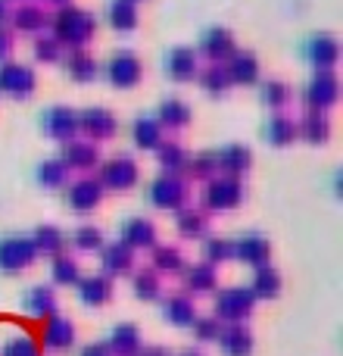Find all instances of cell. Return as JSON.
I'll return each mask as SVG.
<instances>
[{
    "instance_id": "obj_37",
    "label": "cell",
    "mask_w": 343,
    "mask_h": 356,
    "mask_svg": "<svg viewBox=\"0 0 343 356\" xmlns=\"http://www.w3.org/2000/svg\"><path fill=\"white\" fill-rule=\"evenodd\" d=\"M28 238H31V244H35V250L44 253V257H60V253L66 250V244H69L66 232L56 228V225H37Z\"/></svg>"
},
{
    "instance_id": "obj_8",
    "label": "cell",
    "mask_w": 343,
    "mask_h": 356,
    "mask_svg": "<svg viewBox=\"0 0 343 356\" xmlns=\"http://www.w3.org/2000/svg\"><path fill=\"white\" fill-rule=\"evenodd\" d=\"M103 72L112 88L128 91V88H135L137 81L144 79V63L135 50H116V54L110 56V63L103 66Z\"/></svg>"
},
{
    "instance_id": "obj_22",
    "label": "cell",
    "mask_w": 343,
    "mask_h": 356,
    "mask_svg": "<svg viewBox=\"0 0 343 356\" xmlns=\"http://www.w3.org/2000/svg\"><path fill=\"white\" fill-rule=\"evenodd\" d=\"M225 69H228V79L231 85H256L259 81V56L253 50H234L231 56L225 60Z\"/></svg>"
},
{
    "instance_id": "obj_3",
    "label": "cell",
    "mask_w": 343,
    "mask_h": 356,
    "mask_svg": "<svg viewBox=\"0 0 343 356\" xmlns=\"http://www.w3.org/2000/svg\"><path fill=\"white\" fill-rule=\"evenodd\" d=\"M137 178H141V169H137L135 156H128V154H116L110 160H100V166H97V181L103 184V191L122 194V191L135 188Z\"/></svg>"
},
{
    "instance_id": "obj_53",
    "label": "cell",
    "mask_w": 343,
    "mask_h": 356,
    "mask_svg": "<svg viewBox=\"0 0 343 356\" xmlns=\"http://www.w3.org/2000/svg\"><path fill=\"white\" fill-rule=\"evenodd\" d=\"M78 356H110V350H106L103 341H97V344H85V347H81Z\"/></svg>"
},
{
    "instance_id": "obj_41",
    "label": "cell",
    "mask_w": 343,
    "mask_h": 356,
    "mask_svg": "<svg viewBox=\"0 0 343 356\" xmlns=\"http://www.w3.org/2000/svg\"><path fill=\"white\" fill-rule=\"evenodd\" d=\"M66 178H69V169H66V163L60 160V156H50V160H41L35 166V181L41 184V188H62L66 184Z\"/></svg>"
},
{
    "instance_id": "obj_13",
    "label": "cell",
    "mask_w": 343,
    "mask_h": 356,
    "mask_svg": "<svg viewBox=\"0 0 343 356\" xmlns=\"http://www.w3.org/2000/svg\"><path fill=\"white\" fill-rule=\"evenodd\" d=\"M10 29L12 35H44V29H50V13L44 10L41 3H19V6H10Z\"/></svg>"
},
{
    "instance_id": "obj_57",
    "label": "cell",
    "mask_w": 343,
    "mask_h": 356,
    "mask_svg": "<svg viewBox=\"0 0 343 356\" xmlns=\"http://www.w3.org/2000/svg\"><path fill=\"white\" fill-rule=\"evenodd\" d=\"M178 356H203V353H200V350H181Z\"/></svg>"
},
{
    "instance_id": "obj_16",
    "label": "cell",
    "mask_w": 343,
    "mask_h": 356,
    "mask_svg": "<svg viewBox=\"0 0 343 356\" xmlns=\"http://www.w3.org/2000/svg\"><path fill=\"white\" fill-rule=\"evenodd\" d=\"M196 72H200V56H196L194 47H187V44H178V47H172L166 54V75L172 81H178V85H187V81L196 79Z\"/></svg>"
},
{
    "instance_id": "obj_49",
    "label": "cell",
    "mask_w": 343,
    "mask_h": 356,
    "mask_svg": "<svg viewBox=\"0 0 343 356\" xmlns=\"http://www.w3.org/2000/svg\"><path fill=\"white\" fill-rule=\"evenodd\" d=\"M234 259V244L228 238H206L203 241V263L209 266H219Z\"/></svg>"
},
{
    "instance_id": "obj_19",
    "label": "cell",
    "mask_w": 343,
    "mask_h": 356,
    "mask_svg": "<svg viewBox=\"0 0 343 356\" xmlns=\"http://www.w3.org/2000/svg\"><path fill=\"white\" fill-rule=\"evenodd\" d=\"M215 163H219V172L225 178H244L253 166V150L246 144H225L221 150H215Z\"/></svg>"
},
{
    "instance_id": "obj_51",
    "label": "cell",
    "mask_w": 343,
    "mask_h": 356,
    "mask_svg": "<svg viewBox=\"0 0 343 356\" xmlns=\"http://www.w3.org/2000/svg\"><path fill=\"white\" fill-rule=\"evenodd\" d=\"M190 328H194V338L206 344V341H215V338H219L221 322L215 319V316H196V319L190 322Z\"/></svg>"
},
{
    "instance_id": "obj_25",
    "label": "cell",
    "mask_w": 343,
    "mask_h": 356,
    "mask_svg": "<svg viewBox=\"0 0 343 356\" xmlns=\"http://www.w3.org/2000/svg\"><path fill=\"white\" fill-rule=\"evenodd\" d=\"M60 63L69 79L78 81V85H87V81H94L100 75V63L94 60V54H87V50H69V54H62Z\"/></svg>"
},
{
    "instance_id": "obj_52",
    "label": "cell",
    "mask_w": 343,
    "mask_h": 356,
    "mask_svg": "<svg viewBox=\"0 0 343 356\" xmlns=\"http://www.w3.org/2000/svg\"><path fill=\"white\" fill-rule=\"evenodd\" d=\"M16 35H12L10 25H0V63H6V56L12 54V47H16Z\"/></svg>"
},
{
    "instance_id": "obj_21",
    "label": "cell",
    "mask_w": 343,
    "mask_h": 356,
    "mask_svg": "<svg viewBox=\"0 0 343 356\" xmlns=\"http://www.w3.org/2000/svg\"><path fill=\"white\" fill-rule=\"evenodd\" d=\"M296 138H303L312 147H321V144L331 141V119L328 113L319 110H306L300 119H296Z\"/></svg>"
},
{
    "instance_id": "obj_4",
    "label": "cell",
    "mask_w": 343,
    "mask_h": 356,
    "mask_svg": "<svg viewBox=\"0 0 343 356\" xmlns=\"http://www.w3.org/2000/svg\"><path fill=\"white\" fill-rule=\"evenodd\" d=\"M147 197L156 209L178 213L181 207H187L190 184H187V178H181V175H156L147 188Z\"/></svg>"
},
{
    "instance_id": "obj_12",
    "label": "cell",
    "mask_w": 343,
    "mask_h": 356,
    "mask_svg": "<svg viewBox=\"0 0 343 356\" xmlns=\"http://www.w3.org/2000/svg\"><path fill=\"white\" fill-rule=\"evenodd\" d=\"M78 131H85L91 144L112 141L119 131V119L106 106H85V110H78Z\"/></svg>"
},
{
    "instance_id": "obj_50",
    "label": "cell",
    "mask_w": 343,
    "mask_h": 356,
    "mask_svg": "<svg viewBox=\"0 0 343 356\" xmlns=\"http://www.w3.org/2000/svg\"><path fill=\"white\" fill-rule=\"evenodd\" d=\"M31 54H35L37 63H60L62 60V47L53 35H37L35 44H31Z\"/></svg>"
},
{
    "instance_id": "obj_6",
    "label": "cell",
    "mask_w": 343,
    "mask_h": 356,
    "mask_svg": "<svg viewBox=\"0 0 343 356\" xmlns=\"http://www.w3.org/2000/svg\"><path fill=\"white\" fill-rule=\"evenodd\" d=\"M37 259V250L28 234H6L0 238V272L3 275H19Z\"/></svg>"
},
{
    "instance_id": "obj_20",
    "label": "cell",
    "mask_w": 343,
    "mask_h": 356,
    "mask_svg": "<svg viewBox=\"0 0 343 356\" xmlns=\"http://www.w3.org/2000/svg\"><path fill=\"white\" fill-rule=\"evenodd\" d=\"M231 244H234V259L253 266V269H256V266H262V263H269V257H271L269 238H265V234H259V232L240 234V238L231 241Z\"/></svg>"
},
{
    "instance_id": "obj_47",
    "label": "cell",
    "mask_w": 343,
    "mask_h": 356,
    "mask_svg": "<svg viewBox=\"0 0 343 356\" xmlns=\"http://www.w3.org/2000/svg\"><path fill=\"white\" fill-rule=\"evenodd\" d=\"M69 241H72L75 250L81 253H94V250H103V232H100L97 225H91V222H85V225H78L72 234H69Z\"/></svg>"
},
{
    "instance_id": "obj_46",
    "label": "cell",
    "mask_w": 343,
    "mask_h": 356,
    "mask_svg": "<svg viewBox=\"0 0 343 356\" xmlns=\"http://www.w3.org/2000/svg\"><path fill=\"white\" fill-rule=\"evenodd\" d=\"M50 278H53V284H60V288L78 284L81 269H78V263H75V257H69V253H60V257H53V266H50Z\"/></svg>"
},
{
    "instance_id": "obj_44",
    "label": "cell",
    "mask_w": 343,
    "mask_h": 356,
    "mask_svg": "<svg viewBox=\"0 0 343 356\" xmlns=\"http://www.w3.org/2000/svg\"><path fill=\"white\" fill-rule=\"evenodd\" d=\"M131 288H135L137 300H160L162 294V278L153 269H137L131 275Z\"/></svg>"
},
{
    "instance_id": "obj_32",
    "label": "cell",
    "mask_w": 343,
    "mask_h": 356,
    "mask_svg": "<svg viewBox=\"0 0 343 356\" xmlns=\"http://www.w3.org/2000/svg\"><path fill=\"white\" fill-rule=\"evenodd\" d=\"M262 135L271 147H290L296 141V119L287 113H275V116H269Z\"/></svg>"
},
{
    "instance_id": "obj_9",
    "label": "cell",
    "mask_w": 343,
    "mask_h": 356,
    "mask_svg": "<svg viewBox=\"0 0 343 356\" xmlns=\"http://www.w3.org/2000/svg\"><path fill=\"white\" fill-rule=\"evenodd\" d=\"M41 129L50 141H60V144H69L75 135H78V110L66 104H53L41 113Z\"/></svg>"
},
{
    "instance_id": "obj_7",
    "label": "cell",
    "mask_w": 343,
    "mask_h": 356,
    "mask_svg": "<svg viewBox=\"0 0 343 356\" xmlns=\"http://www.w3.org/2000/svg\"><path fill=\"white\" fill-rule=\"evenodd\" d=\"M303 56L309 60V66L315 72H334V66L340 63V41L331 31H315L303 44Z\"/></svg>"
},
{
    "instance_id": "obj_43",
    "label": "cell",
    "mask_w": 343,
    "mask_h": 356,
    "mask_svg": "<svg viewBox=\"0 0 343 356\" xmlns=\"http://www.w3.org/2000/svg\"><path fill=\"white\" fill-rule=\"evenodd\" d=\"M184 172L194 181H209V178L219 175V163H215V150H200V154L187 156L184 163Z\"/></svg>"
},
{
    "instance_id": "obj_33",
    "label": "cell",
    "mask_w": 343,
    "mask_h": 356,
    "mask_svg": "<svg viewBox=\"0 0 343 356\" xmlns=\"http://www.w3.org/2000/svg\"><path fill=\"white\" fill-rule=\"evenodd\" d=\"M184 288L194 291V294H212L219 288V272L215 266L209 263H194V266H184Z\"/></svg>"
},
{
    "instance_id": "obj_30",
    "label": "cell",
    "mask_w": 343,
    "mask_h": 356,
    "mask_svg": "<svg viewBox=\"0 0 343 356\" xmlns=\"http://www.w3.org/2000/svg\"><path fill=\"white\" fill-rule=\"evenodd\" d=\"M75 344V325L66 316H50L47 325H44V347L47 350H69Z\"/></svg>"
},
{
    "instance_id": "obj_10",
    "label": "cell",
    "mask_w": 343,
    "mask_h": 356,
    "mask_svg": "<svg viewBox=\"0 0 343 356\" xmlns=\"http://www.w3.org/2000/svg\"><path fill=\"white\" fill-rule=\"evenodd\" d=\"M37 88V75L25 63H0V94H10L12 100H28Z\"/></svg>"
},
{
    "instance_id": "obj_31",
    "label": "cell",
    "mask_w": 343,
    "mask_h": 356,
    "mask_svg": "<svg viewBox=\"0 0 343 356\" xmlns=\"http://www.w3.org/2000/svg\"><path fill=\"white\" fill-rule=\"evenodd\" d=\"M175 228L184 241H200L209 232V216L196 207H181L175 213Z\"/></svg>"
},
{
    "instance_id": "obj_38",
    "label": "cell",
    "mask_w": 343,
    "mask_h": 356,
    "mask_svg": "<svg viewBox=\"0 0 343 356\" xmlns=\"http://www.w3.org/2000/svg\"><path fill=\"white\" fill-rule=\"evenodd\" d=\"M162 316L178 328H190V322L196 319V309H194V300L187 294H169L162 300Z\"/></svg>"
},
{
    "instance_id": "obj_1",
    "label": "cell",
    "mask_w": 343,
    "mask_h": 356,
    "mask_svg": "<svg viewBox=\"0 0 343 356\" xmlns=\"http://www.w3.org/2000/svg\"><path fill=\"white\" fill-rule=\"evenodd\" d=\"M50 31L53 38L60 41L62 50H85L91 44L94 31H97V19L94 13L81 10V6L69 3V6H60V10L50 16Z\"/></svg>"
},
{
    "instance_id": "obj_34",
    "label": "cell",
    "mask_w": 343,
    "mask_h": 356,
    "mask_svg": "<svg viewBox=\"0 0 343 356\" xmlns=\"http://www.w3.org/2000/svg\"><path fill=\"white\" fill-rule=\"evenodd\" d=\"M250 294L256 297V300L259 297H262V300L278 297L281 294V272H278L271 263L256 266V269H253V282H250Z\"/></svg>"
},
{
    "instance_id": "obj_40",
    "label": "cell",
    "mask_w": 343,
    "mask_h": 356,
    "mask_svg": "<svg viewBox=\"0 0 343 356\" xmlns=\"http://www.w3.org/2000/svg\"><path fill=\"white\" fill-rule=\"evenodd\" d=\"M290 97H294V91H290L287 81H281V79H265V81H259V100H262L269 110H278V113H281L284 106L290 104Z\"/></svg>"
},
{
    "instance_id": "obj_15",
    "label": "cell",
    "mask_w": 343,
    "mask_h": 356,
    "mask_svg": "<svg viewBox=\"0 0 343 356\" xmlns=\"http://www.w3.org/2000/svg\"><path fill=\"white\" fill-rule=\"evenodd\" d=\"M119 241H122L128 250H153L160 244V234H156V225L144 216H131V219L122 222L119 228Z\"/></svg>"
},
{
    "instance_id": "obj_18",
    "label": "cell",
    "mask_w": 343,
    "mask_h": 356,
    "mask_svg": "<svg viewBox=\"0 0 343 356\" xmlns=\"http://www.w3.org/2000/svg\"><path fill=\"white\" fill-rule=\"evenodd\" d=\"M234 50H237L234 47V35L225 25H209L200 35V54L206 56L209 63H225Z\"/></svg>"
},
{
    "instance_id": "obj_39",
    "label": "cell",
    "mask_w": 343,
    "mask_h": 356,
    "mask_svg": "<svg viewBox=\"0 0 343 356\" xmlns=\"http://www.w3.org/2000/svg\"><path fill=\"white\" fill-rule=\"evenodd\" d=\"M196 81H200V88L209 94V97H221V94H228V88H231L225 63H209L206 69L196 72Z\"/></svg>"
},
{
    "instance_id": "obj_58",
    "label": "cell",
    "mask_w": 343,
    "mask_h": 356,
    "mask_svg": "<svg viewBox=\"0 0 343 356\" xmlns=\"http://www.w3.org/2000/svg\"><path fill=\"white\" fill-rule=\"evenodd\" d=\"M125 3H135V6H137V3H141V0H125Z\"/></svg>"
},
{
    "instance_id": "obj_5",
    "label": "cell",
    "mask_w": 343,
    "mask_h": 356,
    "mask_svg": "<svg viewBox=\"0 0 343 356\" xmlns=\"http://www.w3.org/2000/svg\"><path fill=\"white\" fill-rule=\"evenodd\" d=\"M253 307H256V297L250 294V288H225L215 294V319L225 325H244Z\"/></svg>"
},
{
    "instance_id": "obj_11",
    "label": "cell",
    "mask_w": 343,
    "mask_h": 356,
    "mask_svg": "<svg viewBox=\"0 0 343 356\" xmlns=\"http://www.w3.org/2000/svg\"><path fill=\"white\" fill-rule=\"evenodd\" d=\"M303 100H306V110L328 113L340 100L337 72H315L312 79L306 81V88H303Z\"/></svg>"
},
{
    "instance_id": "obj_59",
    "label": "cell",
    "mask_w": 343,
    "mask_h": 356,
    "mask_svg": "<svg viewBox=\"0 0 343 356\" xmlns=\"http://www.w3.org/2000/svg\"><path fill=\"white\" fill-rule=\"evenodd\" d=\"M6 3H10V0H6ZM19 3H28V0H19Z\"/></svg>"
},
{
    "instance_id": "obj_24",
    "label": "cell",
    "mask_w": 343,
    "mask_h": 356,
    "mask_svg": "<svg viewBox=\"0 0 343 356\" xmlns=\"http://www.w3.org/2000/svg\"><path fill=\"white\" fill-rule=\"evenodd\" d=\"M156 122H160V129L162 131H181V129H187L190 125V119H194V110H190V104L187 100H181V97H166L160 106H156Z\"/></svg>"
},
{
    "instance_id": "obj_23",
    "label": "cell",
    "mask_w": 343,
    "mask_h": 356,
    "mask_svg": "<svg viewBox=\"0 0 343 356\" xmlns=\"http://www.w3.org/2000/svg\"><path fill=\"white\" fill-rule=\"evenodd\" d=\"M100 266H103V275L110 278V282L119 275H131V269H135V250H128L122 241L103 244V250H100Z\"/></svg>"
},
{
    "instance_id": "obj_54",
    "label": "cell",
    "mask_w": 343,
    "mask_h": 356,
    "mask_svg": "<svg viewBox=\"0 0 343 356\" xmlns=\"http://www.w3.org/2000/svg\"><path fill=\"white\" fill-rule=\"evenodd\" d=\"M135 356H169L166 347H160V344H150V347H141Z\"/></svg>"
},
{
    "instance_id": "obj_48",
    "label": "cell",
    "mask_w": 343,
    "mask_h": 356,
    "mask_svg": "<svg viewBox=\"0 0 343 356\" xmlns=\"http://www.w3.org/2000/svg\"><path fill=\"white\" fill-rule=\"evenodd\" d=\"M0 356H41V347L31 334L19 332V334H10V338L0 344Z\"/></svg>"
},
{
    "instance_id": "obj_2",
    "label": "cell",
    "mask_w": 343,
    "mask_h": 356,
    "mask_svg": "<svg viewBox=\"0 0 343 356\" xmlns=\"http://www.w3.org/2000/svg\"><path fill=\"white\" fill-rule=\"evenodd\" d=\"M244 197H246L244 181L215 175V178H209L206 188H203V194H200L203 213H228V209H237L240 203H244Z\"/></svg>"
},
{
    "instance_id": "obj_35",
    "label": "cell",
    "mask_w": 343,
    "mask_h": 356,
    "mask_svg": "<svg viewBox=\"0 0 343 356\" xmlns=\"http://www.w3.org/2000/svg\"><path fill=\"white\" fill-rule=\"evenodd\" d=\"M153 257H150V269L156 272V275H181L184 272V253L178 250L175 244H156L153 250Z\"/></svg>"
},
{
    "instance_id": "obj_55",
    "label": "cell",
    "mask_w": 343,
    "mask_h": 356,
    "mask_svg": "<svg viewBox=\"0 0 343 356\" xmlns=\"http://www.w3.org/2000/svg\"><path fill=\"white\" fill-rule=\"evenodd\" d=\"M6 19H10V3L0 0V25H6Z\"/></svg>"
},
{
    "instance_id": "obj_56",
    "label": "cell",
    "mask_w": 343,
    "mask_h": 356,
    "mask_svg": "<svg viewBox=\"0 0 343 356\" xmlns=\"http://www.w3.org/2000/svg\"><path fill=\"white\" fill-rule=\"evenodd\" d=\"M44 3H50V6H56V10H60V6H69L72 0H44Z\"/></svg>"
},
{
    "instance_id": "obj_14",
    "label": "cell",
    "mask_w": 343,
    "mask_h": 356,
    "mask_svg": "<svg viewBox=\"0 0 343 356\" xmlns=\"http://www.w3.org/2000/svg\"><path fill=\"white\" fill-rule=\"evenodd\" d=\"M103 184L97 181L94 175H81L78 181H72L69 184V191H66V203H69V209H75V213H94V209L100 207V200H103Z\"/></svg>"
},
{
    "instance_id": "obj_28",
    "label": "cell",
    "mask_w": 343,
    "mask_h": 356,
    "mask_svg": "<svg viewBox=\"0 0 343 356\" xmlns=\"http://www.w3.org/2000/svg\"><path fill=\"white\" fill-rule=\"evenodd\" d=\"M22 307L28 316H35V319H50V316H56V294L50 284H35V288L25 291L22 297Z\"/></svg>"
},
{
    "instance_id": "obj_17",
    "label": "cell",
    "mask_w": 343,
    "mask_h": 356,
    "mask_svg": "<svg viewBox=\"0 0 343 356\" xmlns=\"http://www.w3.org/2000/svg\"><path fill=\"white\" fill-rule=\"evenodd\" d=\"M62 163H66V169L69 172H94V169L100 166V147L97 144H91L85 138H72L69 144H62V156H60Z\"/></svg>"
},
{
    "instance_id": "obj_26",
    "label": "cell",
    "mask_w": 343,
    "mask_h": 356,
    "mask_svg": "<svg viewBox=\"0 0 343 356\" xmlns=\"http://www.w3.org/2000/svg\"><path fill=\"white\" fill-rule=\"evenodd\" d=\"M75 288H78V300L85 303V307H103V303H110V297H112V282L103 275V272L78 278Z\"/></svg>"
},
{
    "instance_id": "obj_45",
    "label": "cell",
    "mask_w": 343,
    "mask_h": 356,
    "mask_svg": "<svg viewBox=\"0 0 343 356\" xmlns=\"http://www.w3.org/2000/svg\"><path fill=\"white\" fill-rule=\"evenodd\" d=\"M106 19L116 31H135L137 29V6L135 3H125V0H112L110 10H106Z\"/></svg>"
},
{
    "instance_id": "obj_27",
    "label": "cell",
    "mask_w": 343,
    "mask_h": 356,
    "mask_svg": "<svg viewBox=\"0 0 343 356\" xmlns=\"http://www.w3.org/2000/svg\"><path fill=\"white\" fill-rule=\"evenodd\" d=\"M110 356H135L141 350V332H137V325H131V322H119L116 328L110 332V341H103Z\"/></svg>"
},
{
    "instance_id": "obj_42",
    "label": "cell",
    "mask_w": 343,
    "mask_h": 356,
    "mask_svg": "<svg viewBox=\"0 0 343 356\" xmlns=\"http://www.w3.org/2000/svg\"><path fill=\"white\" fill-rule=\"evenodd\" d=\"M156 163H160L162 175H181L184 172V163H187V154L178 141H162L156 147Z\"/></svg>"
},
{
    "instance_id": "obj_29",
    "label": "cell",
    "mask_w": 343,
    "mask_h": 356,
    "mask_svg": "<svg viewBox=\"0 0 343 356\" xmlns=\"http://www.w3.org/2000/svg\"><path fill=\"white\" fill-rule=\"evenodd\" d=\"M219 347L225 356H250L253 353V332L246 325H221Z\"/></svg>"
},
{
    "instance_id": "obj_36",
    "label": "cell",
    "mask_w": 343,
    "mask_h": 356,
    "mask_svg": "<svg viewBox=\"0 0 343 356\" xmlns=\"http://www.w3.org/2000/svg\"><path fill=\"white\" fill-rule=\"evenodd\" d=\"M131 141L141 150H156L166 141V131L160 129V122H156L153 116H137L135 122H131Z\"/></svg>"
}]
</instances>
